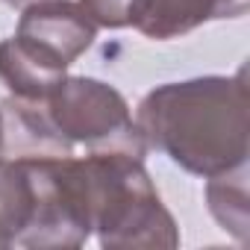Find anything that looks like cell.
Segmentation results:
<instances>
[{"label": "cell", "mask_w": 250, "mask_h": 250, "mask_svg": "<svg viewBox=\"0 0 250 250\" xmlns=\"http://www.w3.org/2000/svg\"><path fill=\"white\" fill-rule=\"evenodd\" d=\"M247 83L235 77H194L156 85L139 103L136 124L147 142L194 177H218L247 165Z\"/></svg>", "instance_id": "1"}, {"label": "cell", "mask_w": 250, "mask_h": 250, "mask_svg": "<svg viewBox=\"0 0 250 250\" xmlns=\"http://www.w3.org/2000/svg\"><path fill=\"white\" fill-rule=\"evenodd\" d=\"M0 235L9 247L30 250L83 247L91 235V218L80 159L44 153L0 156Z\"/></svg>", "instance_id": "2"}, {"label": "cell", "mask_w": 250, "mask_h": 250, "mask_svg": "<svg viewBox=\"0 0 250 250\" xmlns=\"http://www.w3.org/2000/svg\"><path fill=\"white\" fill-rule=\"evenodd\" d=\"M91 232L106 250L177 247L180 229L139 156L94 150L80 159Z\"/></svg>", "instance_id": "3"}, {"label": "cell", "mask_w": 250, "mask_h": 250, "mask_svg": "<svg viewBox=\"0 0 250 250\" xmlns=\"http://www.w3.org/2000/svg\"><path fill=\"white\" fill-rule=\"evenodd\" d=\"M50 124L56 142L71 153L74 145L94 150H121L145 159L147 142L139 124L130 115V106L118 88L94 77H62L56 88L36 100Z\"/></svg>", "instance_id": "4"}, {"label": "cell", "mask_w": 250, "mask_h": 250, "mask_svg": "<svg viewBox=\"0 0 250 250\" xmlns=\"http://www.w3.org/2000/svg\"><path fill=\"white\" fill-rule=\"evenodd\" d=\"M24 50L56 71H68L97 39L94 21L71 0H36L24 6L12 36Z\"/></svg>", "instance_id": "5"}, {"label": "cell", "mask_w": 250, "mask_h": 250, "mask_svg": "<svg viewBox=\"0 0 250 250\" xmlns=\"http://www.w3.org/2000/svg\"><path fill=\"white\" fill-rule=\"evenodd\" d=\"M247 12V0H133V18L142 36L168 42L180 39L209 21L238 18Z\"/></svg>", "instance_id": "6"}, {"label": "cell", "mask_w": 250, "mask_h": 250, "mask_svg": "<svg viewBox=\"0 0 250 250\" xmlns=\"http://www.w3.org/2000/svg\"><path fill=\"white\" fill-rule=\"evenodd\" d=\"M65 74L44 65L39 56L24 50L15 39L0 42V80L18 100H44Z\"/></svg>", "instance_id": "7"}, {"label": "cell", "mask_w": 250, "mask_h": 250, "mask_svg": "<svg viewBox=\"0 0 250 250\" xmlns=\"http://www.w3.org/2000/svg\"><path fill=\"white\" fill-rule=\"evenodd\" d=\"M206 203L212 218L232 232L241 244H247L250 235V200H247V165L235 168L229 174L209 177L206 183Z\"/></svg>", "instance_id": "8"}, {"label": "cell", "mask_w": 250, "mask_h": 250, "mask_svg": "<svg viewBox=\"0 0 250 250\" xmlns=\"http://www.w3.org/2000/svg\"><path fill=\"white\" fill-rule=\"evenodd\" d=\"M80 6L94 21V27H106V30L130 27L133 18V0H80Z\"/></svg>", "instance_id": "9"}, {"label": "cell", "mask_w": 250, "mask_h": 250, "mask_svg": "<svg viewBox=\"0 0 250 250\" xmlns=\"http://www.w3.org/2000/svg\"><path fill=\"white\" fill-rule=\"evenodd\" d=\"M3 145H6V124H3V112H0V153H3Z\"/></svg>", "instance_id": "10"}, {"label": "cell", "mask_w": 250, "mask_h": 250, "mask_svg": "<svg viewBox=\"0 0 250 250\" xmlns=\"http://www.w3.org/2000/svg\"><path fill=\"white\" fill-rule=\"evenodd\" d=\"M6 6H27V3H36V0H3Z\"/></svg>", "instance_id": "11"}, {"label": "cell", "mask_w": 250, "mask_h": 250, "mask_svg": "<svg viewBox=\"0 0 250 250\" xmlns=\"http://www.w3.org/2000/svg\"><path fill=\"white\" fill-rule=\"evenodd\" d=\"M0 247H9V244H6V238H3V235H0Z\"/></svg>", "instance_id": "12"}]
</instances>
